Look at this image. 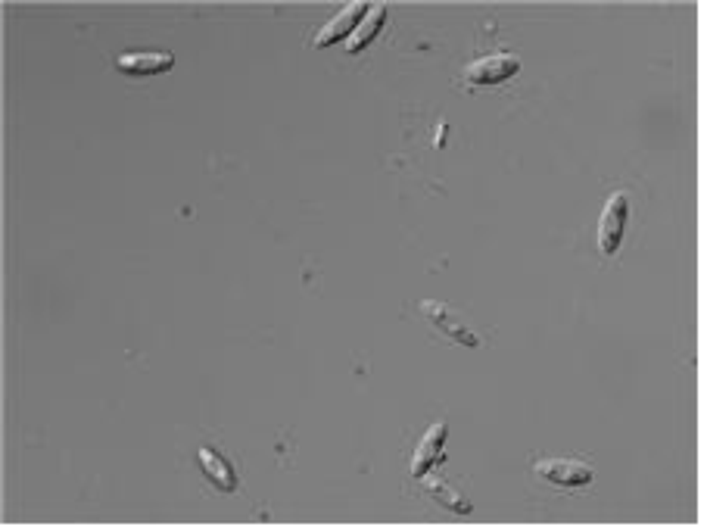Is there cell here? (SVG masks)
Segmentation results:
<instances>
[{"label":"cell","mask_w":707,"mask_h":530,"mask_svg":"<svg viewBox=\"0 0 707 530\" xmlns=\"http://www.w3.org/2000/svg\"><path fill=\"white\" fill-rule=\"evenodd\" d=\"M630 222V197L614 194L602 212V225H598V250L605 256H614L623 244V234H627Z\"/></svg>","instance_id":"cell-1"},{"label":"cell","mask_w":707,"mask_h":530,"mask_svg":"<svg viewBox=\"0 0 707 530\" xmlns=\"http://www.w3.org/2000/svg\"><path fill=\"white\" fill-rule=\"evenodd\" d=\"M521 72V63L518 57H511V53H493V57H483L477 63H471L465 69V82L471 88L477 85H502L508 78H514Z\"/></svg>","instance_id":"cell-2"},{"label":"cell","mask_w":707,"mask_h":530,"mask_svg":"<svg viewBox=\"0 0 707 530\" xmlns=\"http://www.w3.org/2000/svg\"><path fill=\"white\" fill-rule=\"evenodd\" d=\"M539 477H546L549 484L555 487H586L592 481V468L583 465V462H574V459H549V462H539L536 465Z\"/></svg>","instance_id":"cell-3"},{"label":"cell","mask_w":707,"mask_h":530,"mask_svg":"<svg viewBox=\"0 0 707 530\" xmlns=\"http://www.w3.org/2000/svg\"><path fill=\"white\" fill-rule=\"evenodd\" d=\"M175 66V57L166 50H134V53H122L116 60V69L122 75H159V72H169Z\"/></svg>","instance_id":"cell-4"},{"label":"cell","mask_w":707,"mask_h":530,"mask_svg":"<svg viewBox=\"0 0 707 530\" xmlns=\"http://www.w3.org/2000/svg\"><path fill=\"white\" fill-rule=\"evenodd\" d=\"M421 312L427 315V322H433L437 325L449 340H458V343H465V347H480V337L471 331V328H465L461 325V318L449 309V306H443V303H433V300H424L421 303Z\"/></svg>","instance_id":"cell-5"},{"label":"cell","mask_w":707,"mask_h":530,"mask_svg":"<svg viewBox=\"0 0 707 530\" xmlns=\"http://www.w3.org/2000/svg\"><path fill=\"white\" fill-rule=\"evenodd\" d=\"M368 4H346L328 25H324V29L318 32V38H315V47H328V44H334V41H346L352 32L359 29V22L368 16Z\"/></svg>","instance_id":"cell-6"},{"label":"cell","mask_w":707,"mask_h":530,"mask_svg":"<svg viewBox=\"0 0 707 530\" xmlns=\"http://www.w3.org/2000/svg\"><path fill=\"white\" fill-rule=\"evenodd\" d=\"M446 437H449V428L440 421V424H433V428L424 434L421 446H418V453L412 459V477H427V471L433 465H440L443 462V446H446Z\"/></svg>","instance_id":"cell-7"},{"label":"cell","mask_w":707,"mask_h":530,"mask_svg":"<svg viewBox=\"0 0 707 530\" xmlns=\"http://www.w3.org/2000/svg\"><path fill=\"white\" fill-rule=\"evenodd\" d=\"M197 462H200V471L209 477V481L219 487V490H225V493H234L237 490V477H234V468L215 453V449H209V446H203L200 453H197Z\"/></svg>","instance_id":"cell-8"},{"label":"cell","mask_w":707,"mask_h":530,"mask_svg":"<svg viewBox=\"0 0 707 530\" xmlns=\"http://www.w3.org/2000/svg\"><path fill=\"white\" fill-rule=\"evenodd\" d=\"M384 22H387V4L371 7L368 16L359 22V29L346 38V53H359V50H365V47L374 41V35H377L380 29H384Z\"/></svg>","instance_id":"cell-9"},{"label":"cell","mask_w":707,"mask_h":530,"mask_svg":"<svg viewBox=\"0 0 707 530\" xmlns=\"http://www.w3.org/2000/svg\"><path fill=\"white\" fill-rule=\"evenodd\" d=\"M427 493H430V496H437L446 509L461 512V515H471V502H468L465 496H458L455 490H449L443 481H437V477H427Z\"/></svg>","instance_id":"cell-10"}]
</instances>
